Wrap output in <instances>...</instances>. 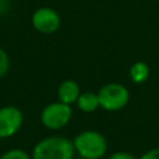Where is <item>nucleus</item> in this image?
I'll use <instances>...</instances> for the list:
<instances>
[{"label":"nucleus","instance_id":"obj_1","mask_svg":"<svg viewBox=\"0 0 159 159\" xmlns=\"http://www.w3.org/2000/svg\"><path fill=\"white\" fill-rule=\"evenodd\" d=\"M72 140L61 135H50L39 140L31 153V159H73Z\"/></svg>","mask_w":159,"mask_h":159},{"label":"nucleus","instance_id":"obj_2","mask_svg":"<svg viewBox=\"0 0 159 159\" xmlns=\"http://www.w3.org/2000/svg\"><path fill=\"white\" fill-rule=\"evenodd\" d=\"M75 152L80 158L84 159H101L107 153V139L106 137L93 129L80 132L72 140Z\"/></svg>","mask_w":159,"mask_h":159},{"label":"nucleus","instance_id":"obj_3","mask_svg":"<svg viewBox=\"0 0 159 159\" xmlns=\"http://www.w3.org/2000/svg\"><path fill=\"white\" fill-rule=\"evenodd\" d=\"M99 108L107 112H117L124 108L129 102V91L128 88L118 82H109L103 84L98 92Z\"/></svg>","mask_w":159,"mask_h":159},{"label":"nucleus","instance_id":"obj_4","mask_svg":"<svg viewBox=\"0 0 159 159\" xmlns=\"http://www.w3.org/2000/svg\"><path fill=\"white\" fill-rule=\"evenodd\" d=\"M72 107L60 101L48 103L43 107L40 114L42 125L50 130H60L65 128L72 118Z\"/></svg>","mask_w":159,"mask_h":159},{"label":"nucleus","instance_id":"obj_5","mask_svg":"<svg viewBox=\"0 0 159 159\" xmlns=\"http://www.w3.org/2000/svg\"><path fill=\"white\" fill-rule=\"evenodd\" d=\"M31 24L37 32L43 35H51L60 29L61 16L55 9L42 6L34 11L31 16Z\"/></svg>","mask_w":159,"mask_h":159},{"label":"nucleus","instance_id":"obj_6","mask_svg":"<svg viewBox=\"0 0 159 159\" xmlns=\"http://www.w3.org/2000/svg\"><path fill=\"white\" fill-rule=\"evenodd\" d=\"M24 123V114L15 106H4L0 108V139L15 135Z\"/></svg>","mask_w":159,"mask_h":159},{"label":"nucleus","instance_id":"obj_7","mask_svg":"<svg viewBox=\"0 0 159 159\" xmlns=\"http://www.w3.org/2000/svg\"><path fill=\"white\" fill-rule=\"evenodd\" d=\"M81 94L80 84L73 80H65L57 87V98L60 102L66 104H75Z\"/></svg>","mask_w":159,"mask_h":159},{"label":"nucleus","instance_id":"obj_8","mask_svg":"<svg viewBox=\"0 0 159 159\" xmlns=\"http://www.w3.org/2000/svg\"><path fill=\"white\" fill-rule=\"evenodd\" d=\"M76 106L83 113H92L99 108L98 94L96 92H92V91L81 92L80 97L77 98Z\"/></svg>","mask_w":159,"mask_h":159},{"label":"nucleus","instance_id":"obj_9","mask_svg":"<svg viewBox=\"0 0 159 159\" xmlns=\"http://www.w3.org/2000/svg\"><path fill=\"white\" fill-rule=\"evenodd\" d=\"M150 75V68L144 61H137L134 62L129 68V78L135 84L144 83Z\"/></svg>","mask_w":159,"mask_h":159},{"label":"nucleus","instance_id":"obj_10","mask_svg":"<svg viewBox=\"0 0 159 159\" xmlns=\"http://www.w3.org/2000/svg\"><path fill=\"white\" fill-rule=\"evenodd\" d=\"M0 159H31V155L20 148H14L4 152L0 155Z\"/></svg>","mask_w":159,"mask_h":159},{"label":"nucleus","instance_id":"obj_11","mask_svg":"<svg viewBox=\"0 0 159 159\" xmlns=\"http://www.w3.org/2000/svg\"><path fill=\"white\" fill-rule=\"evenodd\" d=\"M9 66H10V60H9V56L6 53V51L0 47V78L4 77L9 70Z\"/></svg>","mask_w":159,"mask_h":159},{"label":"nucleus","instance_id":"obj_12","mask_svg":"<svg viewBox=\"0 0 159 159\" xmlns=\"http://www.w3.org/2000/svg\"><path fill=\"white\" fill-rule=\"evenodd\" d=\"M108 159H137L132 153L129 152H124V150H118V152H114L112 153Z\"/></svg>","mask_w":159,"mask_h":159},{"label":"nucleus","instance_id":"obj_13","mask_svg":"<svg viewBox=\"0 0 159 159\" xmlns=\"http://www.w3.org/2000/svg\"><path fill=\"white\" fill-rule=\"evenodd\" d=\"M139 159H159V148H152L147 152H144Z\"/></svg>","mask_w":159,"mask_h":159},{"label":"nucleus","instance_id":"obj_14","mask_svg":"<svg viewBox=\"0 0 159 159\" xmlns=\"http://www.w3.org/2000/svg\"><path fill=\"white\" fill-rule=\"evenodd\" d=\"M81 159H84V158H81Z\"/></svg>","mask_w":159,"mask_h":159}]
</instances>
